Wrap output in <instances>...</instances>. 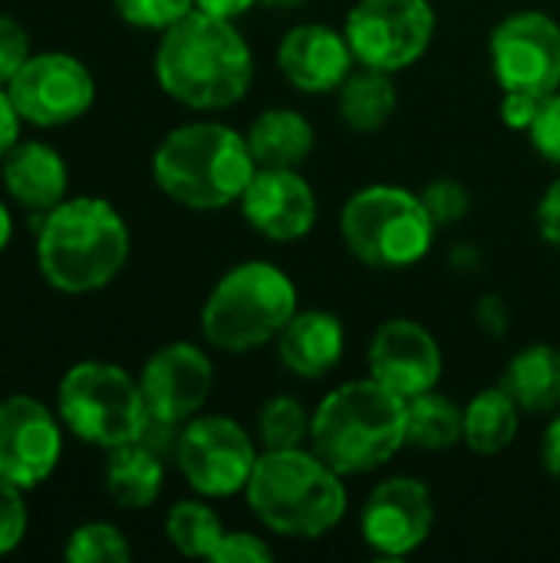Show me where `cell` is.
I'll return each instance as SVG.
<instances>
[{"mask_svg":"<svg viewBox=\"0 0 560 563\" xmlns=\"http://www.w3.org/2000/svg\"><path fill=\"white\" fill-rule=\"evenodd\" d=\"M277 69L297 92L327 96L347 82L356 59L343 30L327 23H297L277 43Z\"/></svg>","mask_w":560,"mask_h":563,"instance_id":"ac0fdd59","label":"cell"},{"mask_svg":"<svg viewBox=\"0 0 560 563\" xmlns=\"http://www.w3.org/2000/svg\"><path fill=\"white\" fill-rule=\"evenodd\" d=\"M399 106V92L393 82V73H380V69H353L347 76V82L337 89V112L343 119V125H350L353 132H380Z\"/></svg>","mask_w":560,"mask_h":563,"instance_id":"d4e9b609","label":"cell"},{"mask_svg":"<svg viewBox=\"0 0 560 563\" xmlns=\"http://www.w3.org/2000/svg\"><path fill=\"white\" fill-rule=\"evenodd\" d=\"M436 528V498L422 478L393 475L383 478L360 508L363 544L389 561L413 558Z\"/></svg>","mask_w":560,"mask_h":563,"instance_id":"4fadbf2b","label":"cell"},{"mask_svg":"<svg viewBox=\"0 0 560 563\" xmlns=\"http://www.w3.org/2000/svg\"><path fill=\"white\" fill-rule=\"evenodd\" d=\"M20 112H17V106H13V99H10V92L0 86V162H3V155L20 142Z\"/></svg>","mask_w":560,"mask_h":563,"instance_id":"f35d334b","label":"cell"},{"mask_svg":"<svg viewBox=\"0 0 560 563\" xmlns=\"http://www.w3.org/2000/svg\"><path fill=\"white\" fill-rule=\"evenodd\" d=\"M26 501H23V488L0 478V558L17 551L26 538Z\"/></svg>","mask_w":560,"mask_h":563,"instance_id":"1f68e13d","label":"cell"},{"mask_svg":"<svg viewBox=\"0 0 560 563\" xmlns=\"http://www.w3.org/2000/svg\"><path fill=\"white\" fill-rule=\"evenodd\" d=\"M310 416L314 412H307L297 396L277 393V396L261 402L257 422H254V435H257L261 449H297V445H307L310 442Z\"/></svg>","mask_w":560,"mask_h":563,"instance_id":"83f0119b","label":"cell"},{"mask_svg":"<svg viewBox=\"0 0 560 563\" xmlns=\"http://www.w3.org/2000/svg\"><path fill=\"white\" fill-rule=\"evenodd\" d=\"M139 386L152 419L185 426L188 419L205 412L215 393V360L198 343H165L145 360Z\"/></svg>","mask_w":560,"mask_h":563,"instance_id":"5bb4252c","label":"cell"},{"mask_svg":"<svg viewBox=\"0 0 560 563\" xmlns=\"http://www.w3.org/2000/svg\"><path fill=\"white\" fill-rule=\"evenodd\" d=\"M541 465L551 478L560 482V409L551 412V422L541 435Z\"/></svg>","mask_w":560,"mask_h":563,"instance_id":"ab89813d","label":"cell"},{"mask_svg":"<svg viewBox=\"0 0 560 563\" xmlns=\"http://www.w3.org/2000/svg\"><path fill=\"white\" fill-rule=\"evenodd\" d=\"M502 386L521 406L525 416H551L560 409V350L551 343L521 346L505 373Z\"/></svg>","mask_w":560,"mask_h":563,"instance_id":"603a6c76","label":"cell"},{"mask_svg":"<svg viewBox=\"0 0 560 563\" xmlns=\"http://www.w3.org/2000/svg\"><path fill=\"white\" fill-rule=\"evenodd\" d=\"M274 561V548L254 534V531H224V538L218 541L211 563H271Z\"/></svg>","mask_w":560,"mask_h":563,"instance_id":"836d02e7","label":"cell"},{"mask_svg":"<svg viewBox=\"0 0 560 563\" xmlns=\"http://www.w3.org/2000/svg\"><path fill=\"white\" fill-rule=\"evenodd\" d=\"M165 485V459L145 442H125L106 452V492L119 508H152Z\"/></svg>","mask_w":560,"mask_h":563,"instance_id":"7402d4cb","label":"cell"},{"mask_svg":"<svg viewBox=\"0 0 560 563\" xmlns=\"http://www.w3.org/2000/svg\"><path fill=\"white\" fill-rule=\"evenodd\" d=\"M528 139H531V148L545 162L560 165V89L551 96H541V106L528 129Z\"/></svg>","mask_w":560,"mask_h":563,"instance_id":"d6a6232c","label":"cell"},{"mask_svg":"<svg viewBox=\"0 0 560 563\" xmlns=\"http://www.w3.org/2000/svg\"><path fill=\"white\" fill-rule=\"evenodd\" d=\"M465 439V406L429 389L406 399V445L419 452H449Z\"/></svg>","mask_w":560,"mask_h":563,"instance_id":"484cf974","label":"cell"},{"mask_svg":"<svg viewBox=\"0 0 560 563\" xmlns=\"http://www.w3.org/2000/svg\"><path fill=\"white\" fill-rule=\"evenodd\" d=\"M538 106H541V96H531V92H502V106H498V115L502 122L512 129V132H528L535 115H538Z\"/></svg>","mask_w":560,"mask_h":563,"instance_id":"74e56055","label":"cell"},{"mask_svg":"<svg viewBox=\"0 0 560 563\" xmlns=\"http://www.w3.org/2000/svg\"><path fill=\"white\" fill-rule=\"evenodd\" d=\"M488 66L502 92H558L560 23L541 10H515L502 16L488 36Z\"/></svg>","mask_w":560,"mask_h":563,"instance_id":"8fae6325","label":"cell"},{"mask_svg":"<svg viewBox=\"0 0 560 563\" xmlns=\"http://www.w3.org/2000/svg\"><path fill=\"white\" fill-rule=\"evenodd\" d=\"M535 228L545 244L560 251V175L545 188V195L535 205Z\"/></svg>","mask_w":560,"mask_h":563,"instance_id":"8d00e7d4","label":"cell"},{"mask_svg":"<svg viewBox=\"0 0 560 563\" xmlns=\"http://www.w3.org/2000/svg\"><path fill=\"white\" fill-rule=\"evenodd\" d=\"M132 251V234L119 208L96 195L66 198L36 231V267L59 294H92L109 287Z\"/></svg>","mask_w":560,"mask_h":563,"instance_id":"277c9868","label":"cell"},{"mask_svg":"<svg viewBox=\"0 0 560 563\" xmlns=\"http://www.w3.org/2000/svg\"><path fill=\"white\" fill-rule=\"evenodd\" d=\"M56 416L79 442L106 452L142 439L152 419L139 376L99 360H83L66 369L56 389Z\"/></svg>","mask_w":560,"mask_h":563,"instance_id":"ba28073f","label":"cell"},{"mask_svg":"<svg viewBox=\"0 0 560 563\" xmlns=\"http://www.w3.org/2000/svg\"><path fill=\"white\" fill-rule=\"evenodd\" d=\"M7 195L36 221L66 201L69 172L63 155L46 142H17L0 162Z\"/></svg>","mask_w":560,"mask_h":563,"instance_id":"d6986e66","label":"cell"},{"mask_svg":"<svg viewBox=\"0 0 560 563\" xmlns=\"http://www.w3.org/2000/svg\"><path fill=\"white\" fill-rule=\"evenodd\" d=\"M238 208L248 228L274 244L307 238L320 214L317 191L297 168H257Z\"/></svg>","mask_w":560,"mask_h":563,"instance_id":"e0dca14e","label":"cell"},{"mask_svg":"<svg viewBox=\"0 0 560 563\" xmlns=\"http://www.w3.org/2000/svg\"><path fill=\"white\" fill-rule=\"evenodd\" d=\"M63 419L33 396L0 399V478L23 492L43 485L63 455Z\"/></svg>","mask_w":560,"mask_h":563,"instance_id":"9a60e30c","label":"cell"},{"mask_svg":"<svg viewBox=\"0 0 560 563\" xmlns=\"http://www.w3.org/2000/svg\"><path fill=\"white\" fill-rule=\"evenodd\" d=\"M366 366L376 383L403 399L439 389L446 360L429 327L409 317H393L376 327L366 346Z\"/></svg>","mask_w":560,"mask_h":563,"instance_id":"2e32d148","label":"cell"},{"mask_svg":"<svg viewBox=\"0 0 560 563\" xmlns=\"http://www.w3.org/2000/svg\"><path fill=\"white\" fill-rule=\"evenodd\" d=\"M7 92L23 122L40 129H59L92 109L96 79L83 59L50 49L30 53L20 73L7 82Z\"/></svg>","mask_w":560,"mask_h":563,"instance_id":"7c38bea8","label":"cell"},{"mask_svg":"<svg viewBox=\"0 0 560 563\" xmlns=\"http://www.w3.org/2000/svg\"><path fill=\"white\" fill-rule=\"evenodd\" d=\"M521 406L512 399V393L498 383L482 393H475L465 402V439L462 445L475 455H502L515 445L521 429Z\"/></svg>","mask_w":560,"mask_h":563,"instance_id":"cb8c5ba5","label":"cell"},{"mask_svg":"<svg viewBox=\"0 0 560 563\" xmlns=\"http://www.w3.org/2000/svg\"><path fill=\"white\" fill-rule=\"evenodd\" d=\"M436 26L432 0H356L343 20V36L356 66L396 76L429 53Z\"/></svg>","mask_w":560,"mask_h":563,"instance_id":"30bf717a","label":"cell"},{"mask_svg":"<svg viewBox=\"0 0 560 563\" xmlns=\"http://www.w3.org/2000/svg\"><path fill=\"white\" fill-rule=\"evenodd\" d=\"M244 501L261 528L290 541L327 538L340 528L350 508L343 475L310 445L261 449Z\"/></svg>","mask_w":560,"mask_h":563,"instance_id":"7a4b0ae2","label":"cell"},{"mask_svg":"<svg viewBox=\"0 0 560 563\" xmlns=\"http://www.w3.org/2000/svg\"><path fill=\"white\" fill-rule=\"evenodd\" d=\"M254 3H261V0H195V10H205L221 20H241Z\"/></svg>","mask_w":560,"mask_h":563,"instance_id":"60d3db41","label":"cell"},{"mask_svg":"<svg viewBox=\"0 0 560 563\" xmlns=\"http://www.w3.org/2000/svg\"><path fill=\"white\" fill-rule=\"evenodd\" d=\"M165 538L182 558L211 561L218 541L224 538V525L208 505V498H185L175 501L165 515Z\"/></svg>","mask_w":560,"mask_h":563,"instance_id":"4316f807","label":"cell"},{"mask_svg":"<svg viewBox=\"0 0 560 563\" xmlns=\"http://www.w3.org/2000/svg\"><path fill=\"white\" fill-rule=\"evenodd\" d=\"M307 445L343 478L370 475L406 449V399L373 376L347 379L317 402Z\"/></svg>","mask_w":560,"mask_h":563,"instance_id":"5b68a950","label":"cell"},{"mask_svg":"<svg viewBox=\"0 0 560 563\" xmlns=\"http://www.w3.org/2000/svg\"><path fill=\"white\" fill-rule=\"evenodd\" d=\"M449 261H452V267H459V271H472V267H479L482 254H479L472 244H459V247L449 254Z\"/></svg>","mask_w":560,"mask_h":563,"instance_id":"b9f144b4","label":"cell"},{"mask_svg":"<svg viewBox=\"0 0 560 563\" xmlns=\"http://www.w3.org/2000/svg\"><path fill=\"white\" fill-rule=\"evenodd\" d=\"M281 366L297 379L330 376L347 353L343 320L330 310H297L274 340Z\"/></svg>","mask_w":560,"mask_h":563,"instance_id":"ffe728a7","label":"cell"},{"mask_svg":"<svg viewBox=\"0 0 560 563\" xmlns=\"http://www.w3.org/2000/svg\"><path fill=\"white\" fill-rule=\"evenodd\" d=\"M300 310L294 277L271 261H241L228 267L201 307V336L211 350L244 356L281 336Z\"/></svg>","mask_w":560,"mask_h":563,"instance_id":"8992f818","label":"cell"},{"mask_svg":"<svg viewBox=\"0 0 560 563\" xmlns=\"http://www.w3.org/2000/svg\"><path fill=\"white\" fill-rule=\"evenodd\" d=\"M10 234H13V214H10V208L0 201V254H3V247L10 244Z\"/></svg>","mask_w":560,"mask_h":563,"instance_id":"7bdbcfd3","label":"cell"},{"mask_svg":"<svg viewBox=\"0 0 560 563\" xmlns=\"http://www.w3.org/2000/svg\"><path fill=\"white\" fill-rule=\"evenodd\" d=\"M340 238L360 264L373 271H406L429 257L439 228L419 191L376 181L343 201Z\"/></svg>","mask_w":560,"mask_h":563,"instance_id":"52a82bcc","label":"cell"},{"mask_svg":"<svg viewBox=\"0 0 560 563\" xmlns=\"http://www.w3.org/2000/svg\"><path fill=\"white\" fill-rule=\"evenodd\" d=\"M116 13L139 30H168L195 10V0H112Z\"/></svg>","mask_w":560,"mask_h":563,"instance_id":"4dcf8cb0","label":"cell"},{"mask_svg":"<svg viewBox=\"0 0 560 563\" xmlns=\"http://www.w3.org/2000/svg\"><path fill=\"white\" fill-rule=\"evenodd\" d=\"M257 455L261 442L241 422L201 412L182 426L172 459L195 495L221 501L244 495Z\"/></svg>","mask_w":560,"mask_h":563,"instance_id":"9c48e42d","label":"cell"},{"mask_svg":"<svg viewBox=\"0 0 560 563\" xmlns=\"http://www.w3.org/2000/svg\"><path fill=\"white\" fill-rule=\"evenodd\" d=\"M30 33L23 23H17L13 16L0 13V86L7 89V82L20 73V66L30 59Z\"/></svg>","mask_w":560,"mask_h":563,"instance_id":"e575fe53","label":"cell"},{"mask_svg":"<svg viewBox=\"0 0 560 563\" xmlns=\"http://www.w3.org/2000/svg\"><path fill=\"white\" fill-rule=\"evenodd\" d=\"M257 162L248 135L228 122L175 125L152 152V178L165 198L191 211H221L241 201Z\"/></svg>","mask_w":560,"mask_h":563,"instance_id":"3957f363","label":"cell"},{"mask_svg":"<svg viewBox=\"0 0 560 563\" xmlns=\"http://www.w3.org/2000/svg\"><path fill=\"white\" fill-rule=\"evenodd\" d=\"M155 82L185 109L224 112L254 82V49L234 20L191 10L162 30L155 46Z\"/></svg>","mask_w":560,"mask_h":563,"instance_id":"6da1fadb","label":"cell"},{"mask_svg":"<svg viewBox=\"0 0 560 563\" xmlns=\"http://www.w3.org/2000/svg\"><path fill=\"white\" fill-rule=\"evenodd\" d=\"M475 323L492 340L508 336V330H512V307H508V300L498 297V294L479 297V303H475Z\"/></svg>","mask_w":560,"mask_h":563,"instance_id":"d590c367","label":"cell"},{"mask_svg":"<svg viewBox=\"0 0 560 563\" xmlns=\"http://www.w3.org/2000/svg\"><path fill=\"white\" fill-rule=\"evenodd\" d=\"M261 3H271V7H297L304 0H261Z\"/></svg>","mask_w":560,"mask_h":563,"instance_id":"ee69618b","label":"cell"},{"mask_svg":"<svg viewBox=\"0 0 560 563\" xmlns=\"http://www.w3.org/2000/svg\"><path fill=\"white\" fill-rule=\"evenodd\" d=\"M244 135L257 168H300L317 142L310 119L290 106L257 112Z\"/></svg>","mask_w":560,"mask_h":563,"instance_id":"44dd1931","label":"cell"},{"mask_svg":"<svg viewBox=\"0 0 560 563\" xmlns=\"http://www.w3.org/2000/svg\"><path fill=\"white\" fill-rule=\"evenodd\" d=\"M63 558L69 563H129L132 561V548L116 525L86 521L66 538Z\"/></svg>","mask_w":560,"mask_h":563,"instance_id":"f1b7e54d","label":"cell"},{"mask_svg":"<svg viewBox=\"0 0 560 563\" xmlns=\"http://www.w3.org/2000/svg\"><path fill=\"white\" fill-rule=\"evenodd\" d=\"M419 195L439 231L462 224L472 211V191L459 178H432Z\"/></svg>","mask_w":560,"mask_h":563,"instance_id":"f546056e","label":"cell"}]
</instances>
